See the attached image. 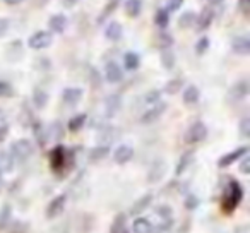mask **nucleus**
I'll use <instances>...</instances> for the list:
<instances>
[{"label": "nucleus", "mask_w": 250, "mask_h": 233, "mask_svg": "<svg viewBox=\"0 0 250 233\" xmlns=\"http://www.w3.org/2000/svg\"><path fill=\"white\" fill-rule=\"evenodd\" d=\"M182 87H184V79H178L177 77V79H171L165 84V93L167 94H177Z\"/></svg>", "instance_id": "nucleus-36"}, {"label": "nucleus", "mask_w": 250, "mask_h": 233, "mask_svg": "<svg viewBox=\"0 0 250 233\" xmlns=\"http://www.w3.org/2000/svg\"><path fill=\"white\" fill-rule=\"evenodd\" d=\"M9 31V19L5 18H0V38L5 36V33Z\"/></svg>", "instance_id": "nucleus-51"}, {"label": "nucleus", "mask_w": 250, "mask_h": 233, "mask_svg": "<svg viewBox=\"0 0 250 233\" xmlns=\"http://www.w3.org/2000/svg\"><path fill=\"white\" fill-rule=\"evenodd\" d=\"M173 42H175V40H173V36H171L170 33L161 31V33H158V35H156V45H158V48H161V50L171 48Z\"/></svg>", "instance_id": "nucleus-32"}, {"label": "nucleus", "mask_w": 250, "mask_h": 233, "mask_svg": "<svg viewBox=\"0 0 250 233\" xmlns=\"http://www.w3.org/2000/svg\"><path fill=\"white\" fill-rule=\"evenodd\" d=\"M240 171H242L243 175L250 173V158L249 156H243L242 163H240Z\"/></svg>", "instance_id": "nucleus-50"}, {"label": "nucleus", "mask_w": 250, "mask_h": 233, "mask_svg": "<svg viewBox=\"0 0 250 233\" xmlns=\"http://www.w3.org/2000/svg\"><path fill=\"white\" fill-rule=\"evenodd\" d=\"M122 35H124V28L118 21H110L104 28V36H106L108 42H118Z\"/></svg>", "instance_id": "nucleus-18"}, {"label": "nucleus", "mask_w": 250, "mask_h": 233, "mask_svg": "<svg viewBox=\"0 0 250 233\" xmlns=\"http://www.w3.org/2000/svg\"><path fill=\"white\" fill-rule=\"evenodd\" d=\"M209 46H211V40H209L208 36H202V38L195 43V53H197V55H204L209 50Z\"/></svg>", "instance_id": "nucleus-39"}, {"label": "nucleus", "mask_w": 250, "mask_h": 233, "mask_svg": "<svg viewBox=\"0 0 250 233\" xmlns=\"http://www.w3.org/2000/svg\"><path fill=\"white\" fill-rule=\"evenodd\" d=\"M192 161H194V151H185V153L180 156V160H178L177 167H175V175L180 177V175L190 167Z\"/></svg>", "instance_id": "nucleus-21"}, {"label": "nucleus", "mask_w": 250, "mask_h": 233, "mask_svg": "<svg viewBox=\"0 0 250 233\" xmlns=\"http://www.w3.org/2000/svg\"><path fill=\"white\" fill-rule=\"evenodd\" d=\"M16 94L14 87L7 81H0V98H12Z\"/></svg>", "instance_id": "nucleus-41"}, {"label": "nucleus", "mask_w": 250, "mask_h": 233, "mask_svg": "<svg viewBox=\"0 0 250 233\" xmlns=\"http://www.w3.org/2000/svg\"><path fill=\"white\" fill-rule=\"evenodd\" d=\"M108 154H110V148L104 146V144H101V146H96L89 151V161L91 163H98V161L104 160Z\"/></svg>", "instance_id": "nucleus-27"}, {"label": "nucleus", "mask_w": 250, "mask_h": 233, "mask_svg": "<svg viewBox=\"0 0 250 233\" xmlns=\"http://www.w3.org/2000/svg\"><path fill=\"white\" fill-rule=\"evenodd\" d=\"M249 94V83L247 81H238L229 87V98L235 101H242Z\"/></svg>", "instance_id": "nucleus-17"}, {"label": "nucleus", "mask_w": 250, "mask_h": 233, "mask_svg": "<svg viewBox=\"0 0 250 233\" xmlns=\"http://www.w3.org/2000/svg\"><path fill=\"white\" fill-rule=\"evenodd\" d=\"M67 22L69 21H67V18L63 14H53L48 21V26L53 33L62 35V33H65V29H67Z\"/></svg>", "instance_id": "nucleus-19"}, {"label": "nucleus", "mask_w": 250, "mask_h": 233, "mask_svg": "<svg viewBox=\"0 0 250 233\" xmlns=\"http://www.w3.org/2000/svg\"><path fill=\"white\" fill-rule=\"evenodd\" d=\"M79 0H62V4H63V7H67V9H70V7H74V5L77 4Z\"/></svg>", "instance_id": "nucleus-54"}, {"label": "nucleus", "mask_w": 250, "mask_h": 233, "mask_svg": "<svg viewBox=\"0 0 250 233\" xmlns=\"http://www.w3.org/2000/svg\"><path fill=\"white\" fill-rule=\"evenodd\" d=\"M89 81H91V86H93L94 89H98V87L101 86V74H100V70H96V69H91Z\"/></svg>", "instance_id": "nucleus-45"}, {"label": "nucleus", "mask_w": 250, "mask_h": 233, "mask_svg": "<svg viewBox=\"0 0 250 233\" xmlns=\"http://www.w3.org/2000/svg\"><path fill=\"white\" fill-rule=\"evenodd\" d=\"M65 202H67V195L65 194L57 195V197L48 204V208H46V218H48V219L59 218V216L62 214L63 209H65Z\"/></svg>", "instance_id": "nucleus-9"}, {"label": "nucleus", "mask_w": 250, "mask_h": 233, "mask_svg": "<svg viewBox=\"0 0 250 233\" xmlns=\"http://www.w3.org/2000/svg\"><path fill=\"white\" fill-rule=\"evenodd\" d=\"M117 4H118V0H110L106 5H104L103 12H101L100 16H98V24H103L104 21H106L108 18H110L111 14L115 12V9H117Z\"/></svg>", "instance_id": "nucleus-33"}, {"label": "nucleus", "mask_w": 250, "mask_h": 233, "mask_svg": "<svg viewBox=\"0 0 250 233\" xmlns=\"http://www.w3.org/2000/svg\"><path fill=\"white\" fill-rule=\"evenodd\" d=\"M46 103H48V93H46L45 89L36 87V89L33 91V105H35L38 110H43V108L46 106Z\"/></svg>", "instance_id": "nucleus-28"}, {"label": "nucleus", "mask_w": 250, "mask_h": 233, "mask_svg": "<svg viewBox=\"0 0 250 233\" xmlns=\"http://www.w3.org/2000/svg\"><path fill=\"white\" fill-rule=\"evenodd\" d=\"M35 136L38 137V141H40V144H42V146L46 143V137H45L46 132H45V129H43L42 124H40V122L35 124Z\"/></svg>", "instance_id": "nucleus-47"}, {"label": "nucleus", "mask_w": 250, "mask_h": 233, "mask_svg": "<svg viewBox=\"0 0 250 233\" xmlns=\"http://www.w3.org/2000/svg\"><path fill=\"white\" fill-rule=\"evenodd\" d=\"M11 212H12L11 206L5 204L4 208H2V211H0V225H5V223L9 221V218H11Z\"/></svg>", "instance_id": "nucleus-48"}, {"label": "nucleus", "mask_w": 250, "mask_h": 233, "mask_svg": "<svg viewBox=\"0 0 250 233\" xmlns=\"http://www.w3.org/2000/svg\"><path fill=\"white\" fill-rule=\"evenodd\" d=\"M154 24L161 29L168 28V24H170V14L165 9H158L156 16H154Z\"/></svg>", "instance_id": "nucleus-34"}, {"label": "nucleus", "mask_w": 250, "mask_h": 233, "mask_svg": "<svg viewBox=\"0 0 250 233\" xmlns=\"http://www.w3.org/2000/svg\"><path fill=\"white\" fill-rule=\"evenodd\" d=\"M7 136H9V126L7 124H2V126H0V144L7 139Z\"/></svg>", "instance_id": "nucleus-52"}, {"label": "nucleus", "mask_w": 250, "mask_h": 233, "mask_svg": "<svg viewBox=\"0 0 250 233\" xmlns=\"http://www.w3.org/2000/svg\"><path fill=\"white\" fill-rule=\"evenodd\" d=\"M156 214L161 218V221H165V219H173V209L167 204H160L156 208Z\"/></svg>", "instance_id": "nucleus-38"}, {"label": "nucleus", "mask_w": 250, "mask_h": 233, "mask_svg": "<svg viewBox=\"0 0 250 233\" xmlns=\"http://www.w3.org/2000/svg\"><path fill=\"white\" fill-rule=\"evenodd\" d=\"M124 233H129V232H124Z\"/></svg>", "instance_id": "nucleus-58"}, {"label": "nucleus", "mask_w": 250, "mask_h": 233, "mask_svg": "<svg viewBox=\"0 0 250 233\" xmlns=\"http://www.w3.org/2000/svg\"><path fill=\"white\" fill-rule=\"evenodd\" d=\"M182 5H184V0H167V7H165V11L170 14V12L178 11Z\"/></svg>", "instance_id": "nucleus-46"}, {"label": "nucleus", "mask_w": 250, "mask_h": 233, "mask_svg": "<svg viewBox=\"0 0 250 233\" xmlns=\"http://www.w3.org/2000/svg\"><path fill=\"white\" fill-rule=\"evenodd\" d=\"M132 158H134V149L130 146H127V144L118 146L113 153V160L117 165H127Z\"/></svg>", "instance_id": "nucleus-12"}, {"label": "nucleus", "mask_w": 250, "mask_h": 233, "mask_svg": "<svg viewBox=\"0 0 250 233\" xmlns=\"http://www.w3.org/2000/svg\"><path fill=\"white\" fill-rule=\"evenodd\" d=\"M63 127H62V124L60 122H53L52 126L48 127V130H46V136L50 137V139H53V141H59V139H62L63 137Z\"/></svg>", "instance_id": "nucleus-35"}, {"label": "nucleus", "mask_w": 250, "mask_h": 233, "mask_svg": "<svg viewBox=\"0 0 250 233\" xmlns=\"http://www.w3.org/2000/svg\"><path fill=\"white\" fill-rule=\"evenodd\" d=\"M199 204H201V201H199V197L195 194H188L187 197H185V201H184L185 209H188V211H194V209H197Z\"/></svg>", "instance_id": "nucleus-42"}, {"label": "nucleus", "mask_w": 250, "mask_h": 233, "mask_svg": "<svg viewBox=\"0 0 250 233\" xmlns=\"http://www.w3.org/2000/svg\"><path fill=\"white\" fill-rule=\"evenodd\" d=\"M242 199H243V189H242V185H240V182L229 178L225 187V192H223L221 211L225 212V214H231V212L238 208Z\"/></svg>", "instance_id": "nucleus-1"}, {"label": "nucleus", "mask_w": 250, "mask_h": 233, "mask_svg": "<svg viewBox=\"0 0 250 233\" xmlns=\"http://www.w3.org/2000/svg\"><path fill=\"white\" fill-rule=\"evenodd\" d=\"M67 149L62 146V144H59V146H55L52 151H50V165H52V170L53 171H62L63 167L67 165Z\"/></svg>", "instance_id": "nucleus-4"}, {"label": "nucleus", "mask_w": 250, "mask_h": 233, "mask_svg": "<svg viewBox=\"0 0 250 233\" xmlns=\"http://www.w3.org/2000/svg\"><path fill=\"white\" fill-rule=\"evenodd\" d=\"M240 136L250 137V119L249 117L242 119V122H240Z\"/></svg>", "instance_id": "nucleus-44"}, {"label": "nucleus", "mask_w": 250, "mask_h": 233, "mask_svg": "<svg viewBox=\"0 0 250 233\" xmlns=\"http://www.w3.org/2000/svg\"><path fill=\"white\" fill-rule=\"evenodd\" d=\"M9 154H11L12 161H26L29 156L33 154V143L29 139H18L11 144V149H9Z\"/></svg>", "instance_id": "nucleus-2"}, {"label": "nucleus", "mask_w": 250, "mask_h": 233, "mask_svg": "<svg viewBox=\"0 0 250 233\" xmlns=\"http://www.w3.org/2000/svg\"><path fill=\"white\" fill-rule=\"evenodd\" d=\"M247 153H249V148H247V146L236 148V149L229 151V153L223 154V156L219 158V160H218V167L219 168L229 167V165H233L235 161H238V160H242L243 156H247Z\"/></svg>", "instance_id": "nucleus-6"}, {"label": "nucleus", "mask_w": 250, "mask_h": 233, "mask_svg": "<svg viewBox=\"0 0 250 233\" xmlns=\"http://www.w3.org/2000/svg\"><path fill=\"white\" fill-rule=\"evenodd\" d=\"M14 168V161H12L11 154L5 151H0V171H11Z\"/></svg>", "instance_id": "nucleus-37"}, {"label": "nucleus", "mask_w": 250, "mask_h": 233, "mask_svg": "<svg viewBox=\"0 0 250 233\" xmlns=\"http://www.w3.org/2000/svg\"><path fill=\"white\" fill-rule=\"evenodd\" d=\"M167 108H168V105L167 103H163V101H160V103H156V105H153V106L149 108V110L146 111V113L141 117V124H144V126H149V124H153V122H156L158 119H160L161 115L167 111Z\"/></svg>", "instance_id": "nucleus-7"}, {"label": "nucleus", "mask_w": 250, "mask_h": 233, "mask_svg": "<svg viewBox=\"0 0 250 233\" xmlns=\"http://www.w3.org/2000/svg\"><path fill=\"white\" fill-rule=\"evenodd\" d=\"M165 173H167V161L161 160V158L160 160H154L149 171H147V182L149 184H156V182H160L165 177Z\"/></svg>", "instance_id": "nucleus-8"}, {"label": "nucleus", "mask_w": 250, "mask_h": 233, "mask_svg": "<svg viewBox=\"0 0 250 233\" xmlns=\"http://www.w3.org/2000/svg\"><path fill=\"white\" fill-rule=\"evenodd\" d=\"M125 223H127V214H125V212H118L113 218V223L110 225V232L108 233H124Z\"/></svg>", "instance_id": "nucleus-30"}, {"label": "nucleus", "mask_w": 250, "mask_h": 233, "mask_svg": "<svg viewBox=\"0 0 250 233\" xmlns=\"http://www.w3.org/2000/svg\"><path fill=\"white\" fill-rule=\"evenodd\" d=\"M122 108V96L120 94H110V96L104 100V113H106L108 119L115 117V115L120 111Z\"/></svg>", "instance_id": "nucleus-11"}, {"label": "nucleus", "mask_w": 250, "mask_h": 233, "mask_svg": "<svg viewBox=\"0 0 250 233\" xmlns=\"http://www.w3.org/2000/svg\"><path fill=\"white\" fill-rule=\"evenodd\" d=\"M221 2L223 0H208V4H211V5H219Z\"/></svg>", "instance_id": "nucleus-56"}, {"label": "nucleus", "mask_w": 250, "mask_h": 233, "mask_svg": "<svg viewBox=\"0 0 250 233\" xmlns=\"http://www.w3.org/2000/svg\"><path fill=\"white\" fill-rule=\"evenodd\" d=\"M199 98H201V89H199L197 86H194V84H190V86H187L184 89V103L185 105H195L199 101Z\"/></svg>", "instance_id": "nucleus-22"}, {"label": "nucleus", "mask_w": 250, "mask_h": 233, "mask_svg": "<svg viewBox=\"0 0 250 233\" xmlns=\"http://www.w3.org/2000/svg\"><path fill=\"white\" fill-rule=\"evenodd\" d=\"M238 9L245 18L250 16V0H238Z\"/></svg>", "instance_id": "nucleus-49"}, {"label": "nucleus", "mask_w": 250, "mask_h": 233, "mask_svg": "<svg viewBox=\"0 0 250 233\" xmlns=\"http://www.w3.org/2000/svg\"><path fill=\"white\" fill-rule=\"evenodd\" d=\"M132 232L134 233H153V223H151L147 218H143V216H139V218L134 221Z\"/></svg>", "instance_id": "nucleus-24"}, {"label": "nucleus", "mask_w": 250, "mask_h": 233, "mask_svg": "<svg viewBox=\"0 0 250 233\" xmlns=\"http://www.w3.org/2000/svg\"><path fill=\"white\" fill-rule=\"evenodd\" d=\"M195 19H197L195 12H192V11L184 12V14L180 16V19H178V28H180V29L194 28V26H195Z\"/></svg>", "instance_id": "nucleus-31"}, {"label": "nucleus", "mask_w": 250, "mask_h": 233, "mask_svg": "<svg viewBox=\"0 0 250 233\" xmlns=\"http://www.w3.org/2000/svg\"><path fill=\"white\" fill-rule=\"evenodd\" d=\"M22 55H24V50H22L21 40H14V42L9 43L7 50H5V57H7L9 62H18L19 59H22Z\"/></svg>", "instance_id": "nucleus-14"}, {"label": "nucleus", "mask_w": 250, "mask_h": 233, "mask_svg": "<svg viewBox=\"0 0 250 233\" xmlns=\"http://www.w3.org/2000/svg\"><path fill=\"white\" fill-rule=\"evenodd\" d=\"M143 11V0H127L125 2V14L129 18H137Z\"/></svg>", "instance_id": "nucleus-29"}, {"label": "nucleus", "mask_w": 250, "mask_h": 233, "mask_svg": "<svg viewBox=\"0 0 250 233\" xmlns=\"http://www.w3.org/2000/svg\"><path fill=\"white\" fill-rule=\"evenodd\" d=\"M212 19H214V12H212L211 7H204L201 11V14L195 19V26H197L199 31H206L209 26L212 24Z\"/></svg>", "instance_id": "nucleus-13"}, {"label": "nucleus", "mask_w": 250, "mask_h": 233, "mask_svg": "<svg viewBox=\"0 0 250 233\" xmlns=\"http://www.w3.org/2000/svg\"><path fill=\"white\" fill-rule=\"evenodd\" d=\"M231 50L238 55H249L250 53V40L245 35L235 36L231 40Z\"/></svg>", "instance_id": "nucleus-15"}, {"label": "nucleus", "mask_w": 250, "mask_h": 233, "mask_svg": "<svg viewBox=\"0 0 250 233\" xmlns=\"http://www.w3.org/2000/svg\"><path fill=\"white\" fill-rule=\"evenodd\" d=\"M86 122H87V115L86 113H77L69 120V124H67V129H69L70 132H79V130L86 126Z\"/></svg>", "instance_id": "nucleus-23"}, {"label": "nucleus", "mask_w": 250, "mask_h": 233, "mask_svg": "<svg viewBox=\"0 0 250 233\" xmlns=\"http://www.w3.org/2000/svg\"><path fill=\"white\" fill-rule=\"evenodd\" d=\"M208 137V127H206L204 122H194L190 127H188L187 134H185V141L188 144H197L202 143V141Z\"/></svg>", "instance_id": "nucleus-3"}, {"label": "nucleus", "mask_w": 250, "mask_h": 233, "mask_svg": "<svg viewBox=\"0 0 250 233\" xmlns=\"http://www.w3.org/2000/svg\"><path fill=\"white\" fill-rule=\"evenodd\" d=\"M104 79L110 84H117L124 79V70H122V67L115 60H110L106 64V67H104Z\"/></svg>", "instance_id": "nucleus-10"}, {"label": "nucleus", "mask_w": 250, "mask_h": 233, "mask_svg": "<svg viewBox=\"0 0 250 233\" xmlns=\"http://www.w3.org/2000/svg\"><path fill=\"white\" fill-rule=\"evenodd\" d=\"M4 2H5L7 5H18V4H21L22 0H4Z\"/></svg>", "instance_id": "nucleus-55"}, {"label": "nucleus", "mask_w": 250, "mask_h": 233, "mask_svg": "<svg viewBox=\"0 0 250 233\" xmlns=\"http://www.w3.org/2000/svg\"><path fill=\"white\" fill-rule=\"evenodd\" d=\"M144 101H146L147 105H156V103H160L161 101V91L160 89H151V91H147L146 93V96H144Z\"/></svg>", "instance_id": "nucleus-40"}, {"label": "nucleus", "mask_w": 250, "mask_h": 233, "mask_svg": "<svg viewBox=\"0 0 250 233\" xmlns=\"http://www.w3.org/2000/svg\"><path fill=\"white\" fill-rule=\"evenodd\" d=\"M0 187H2V171H0Z\"/></svg>", "instance_id": "nucleus-57"}, {"label": "nucleus", "mask_w": 250, "mask_h": 233, "mask_svg": "<svg viewBox=\"0 0 250 233\" xmlns=\"http://www.w3.org/2000/svg\"><path fill=\"white\" fill-rule=\"evenodd\" d=\"M53 43V36L48 31H36L29 36L28 45L33 50H45Z\"/></svg>", "instance_id": "nucleus-5"}, {"label": "nucleus", "mask_w": 250, "mask_h": 233, "mask_svg": "<svg viewBox=\"0 0 250 233\" xmlns=\"http://www.w3.org/2000/svg\"><path fill=\"white\" fill-rule=\"evenodd\" d=\"M153 201H154V195L153 194H144L143 197L137 199V201L134 202L130 212H132V214H141V212L146 211V209L149 208L151 204H153Z\"/></svg>", "instance_id": "nucleus-20"}, {"label": "nucleus", "mask_w": 250, "mask_h": 233, "mask_svg": "<svg viewBox=\"0 0 250 233\" xmlns=\"http://www.w3.org/2000/svg\"><path fill=\"white\" fill-rule=\"evenodd\" d=\"M124 67L127 70H137L141 67V57L136 52H127L124 55Z\"/></svg>", "instance_id": "nucleus-26"}, {"label": "nucleus", "mask_w": 250, "mask_h": 233, "mask_svg": "<svg viewBox=\"0 0 250 233\" xmlns=\"http://www.w3.org/2000/svg\"><path fill=\"white\" fill-rule=\"evenodd\" d=\"M160 60H161V67H163V69L171 70L175 67V62H177V57H175L173 50L168 48V50H161Z\"/></svg>", "instance_id": "nucleus-25"}, {"label": "nucleus", "mask_w": 250, "mask_h": 233, "mask_svg": "<svg viewBox=\"0 0 250 233\" xmlns=\"http://www.w3.org/2000/svg\"><path fill=\"white\" fill-rule=\"evenodd\" d=\"M83 94L84 93L81 87H65L62 93V100H63V103L74 106V105H77L81 100H83Z\"/></svg>", "instance_id": "nucleus-16"}, {"label": "nucleus", "mask_w": 250, "mask_h": 233, "mask_svg": "<svg viewBox=\"0 0 250 233\" xmlns=\"http://www.w3.org/2000/svg\"><path fill=\"white\" fill-rule=\"evenodd\" d=\"M50 0H31V4L35 5L36 9H42V7H45L46 4H48Z\"/></svg>", "instance_id": "nucleus-53"}, {"label": "nucleus", "mask_w": 250, "mask_h": 233, "mask_svg": "<svg viewBox=\"0 0 250 233\" xmlns=\"http://www.w3.org/2000/svg\"><path fill=\"white\" fill-rule=\"evenodd\" d=\"M50 67H52V62H50L48 57H38V59L35 60V69H38V70H48Z\"/></svg>", "instance_id": "nucleus-43"}]
</instances>
